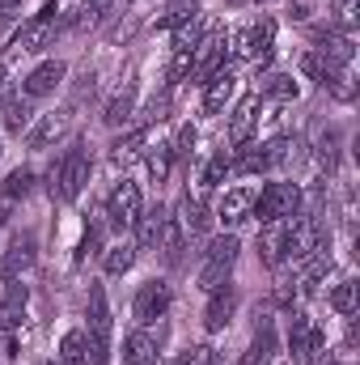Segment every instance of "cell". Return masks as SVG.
I'll return each mask as SVG.
<instances>
[{"mask_svg":"<svg viewBox=\"0 0 360 365\" xmlns=\"http://www.w3.org/2000/svg\"><path fill=\"white\" fill-rule=\"evenodd\" d=\"M85 182H90V153H85V140H73V145L51 162V170H47V191H51V200L73 204V200L85 191Z\"/></svg>","mask_w":360,"mask_h":365,"instance_id":"cell-1","label":"cell"},{"mask_svg":"<svg viewBox=\"0 0 360 365\" xmlns=\"http://www.w3.org/2000/svg\"><path fill=\"white\" fill-rule=\"evenodd\" d=\"M305 212V191L297 182H263L255 191V221L268 225V221H292Z\"/></svg>","mask_w":360,"mask_h":365,"instance_id":"cell-2","label":"cell"},{"mask_svg":"<svg viewBox=\"0 0 360 365\" xmlns=\"http://www.w3.org/2000/svg\"><path fill=\"white\" fill-rule=\"evenodd\" d=\"M238 255H242V242H238V234H233V230H229V234H221V238H212V242H208V251H203V264H199L195 284H199L203 293H212V289L229 284Z\"/></svg>","mask_w":360,"mask_h":365,"instance_id":"cell-3","label":"cell"},{"mask_svg":"<svg viewBox=\"0 0 360 365\" xmlns=\"http://www.w3.org/2000/svg\"><path fill=\"white\" fill-rule=\"evenodd\" d=\"M288 365H314L327 349V331L305 314V310H288Z\"/></svg>","mask_w":360,"mask_h":365,"instance_id":"cell-4","label":"cell"},{"mask_svg":"<svg viewBox=\"0 0 360 365\" xmlns=\"http://www.w3.org/2000/svg\"><path fill=\"white\" fill-rule=\"evenodd\" d=\"M55 30H60V9L55 4H43L30 21L17 26V34L9 43V56H38V51H47L51 38H55Z\"/></svg>","mask_w":360,"mask_h":365,"instance_id":"cell-5","label":"cell"},{"mask_svg":"<svg viewBox=\"0 0 360 365\" xmlns=\"http://www.w3.org/2000/svg\"><path fill=\"white\" fill-rule=\"evenodd\" d=\"M166 336H170L166 319H162V323H149V327L136 323V327L123 336V349H119L123 365H157L162 361V349H166Z\"/></svg>","mask_w":360,"mask_h":365,"instance_id":"cell-6","label":"cell"},{"mask_svg":"<svg viewBox=\"0 0 360 365\" xmlns=\"http://www.w3.org/2000/svg\"><path fill=\"white\" fill-rule=\"evenodd\" d=\"M140 208H144V200H140V182H132V179L115 182V187H110V195H106V208H102V217H106V230H115V234H127V230L136 225Z\"/></svg>","mask_w":360,"mask_h":365,"instance_id":"cell-7","label":"cell"},{"mask_svg":"<svg viewBox=\"0 0 360 365\" xmlns=\"http://www.w3.org/2000/svg\"><path fill=\"white\" fill-rule=\"evenodd\" d=\"M170 306H174V289H170V280L149 276V280L136 289V297H132V319H136L140 327H149V323H162V319L170 314Z\"/></svg>","mask_w":360,"mask_h":365,"instance_id":"cell-8","label":"cell"},{"mask_svg":"<svg viewBox=\"0 0 360 365\" xmlns=\"http://www.w3.org/2000/svg\"><path fill=\"white\" fill-rule=\"evenodd\" d=\"M85 336L93 340L97 357L110 361V336H115V319H110V306H106V289L93 284L90 289V306H85Z\"/></svg>","mask_w":360,"mask_h":365,"instance_id":"cell-9","label":"cell"},{"mask_svg":"<svg viewBox=\"0 0 360 365\" xmlns=\"http://www.w3.org/2000/svg\"><path fill=\"white\" fill-rule=\"evenodd\" d=\"M275 361H280V331H275V319H271V310H255V340H250L242 365H275Z\"/></svg>","mask_w":360,"mask_h":365,"instance_id":"cell-10","label":"cell"},{"mask_svg":"<svg viewBox=\"0 0 360 365\" xmlns=\"http://www.w3.org/2000/svg\"><path fill=\"white\" fill-rule=\"evenodd\" d=\"M238 306H242V297H238V289H233V284L212 289V293H208V306H203V331H208V336L229 331V323H233Z\"/></svg>","mask_w":360,"mask_h":365,"instance_id":"cell-11","label":"cell"},{"mask_svg":"<svg viewBox=\"0 0 360 365\" xmlns=\"http://www.w3.org/2000/svg\"><path fill=\"white\" fill-rule=\"evenodd\" d=\"M64 77H68V64H64V60H43V64H34V68L21 77V98H30V102L51 98V93L64 86Z\"/></svg>","mask_w":360,"mask_h":365,"instance_id":"cell-12","label":"cell"},{"mask_svg":"<svg viewBox=\"0 0 360 365\" xmlns=\"http://www.w3.org/2000/svg\"><path fill=\"white\" fill-rule=\"evenodd\" d=\"M216 221H221L225 230H238V225L255 221V187H229V191H221V200H216Z\"/></svg>","mask_w":360,"mask_h":365,"instance_id":"cell-13","label":"cell"},{"mask_svg":"<svg viewBox=\"0 0 360 365\" xmlns=\"http://www.w3.org/2000/svg\"><path fill=\"white\" fill-rule=\"evenodd\" d=\"M68 132H73V115H68V110H51V115H43L34 128H26V145H30V149H51V145H60Z\"/></svg>","mask_w":360,"mask_h":365,"instance_id":"cell-14","label":"cell"},{"mask_svg":"<svg viewBox=\"0 0 360 365\" xmlns=\"http://www.w3.org/2000/svg\"><path fill=\"white\" fill-rule=\"evenodd\" d=\"M259 259L268 268H284L288 264V221H268L259 225Z\"/></svg>","mask_w":360,"mask_h":365,"instance_id":"cell-15","label":"cell"},{"mask_svg":"<svg viewBox=\"0 0 360 365\" xmlns=\"http://www.w3.org/2000/svg\"><path fill=\"white\" fill-rule=\"evenodd\" d=\"M166 221H170V208H166V204L140 208V217H136V225H132V230H136V251H157Z\"/></svg>","mask_w":360,"mask_h":365,"instance_id":"cell-16","label":"cell"},{"mask_svg":"<svg viewBox=\"0 0 360 365\" xmlns=\"http://www.w3.org/2000/svg\"><path fill=\"white\" fill-rule=\"evenodd\" d=\"M233 93H238V77H233V68L212 73V77L203 81V115H221V110L233 102Z\"/></svg>","mask_w":360,"mask_h":365,"instance_id":"cell-17","label":"cell"},{"mask_svg":"<svg viewBox=\"0 0 360 365\" xmlns=\"http://www.w3.org/2000/svg\"><path fill=\"white\" fill-rule=\"evenodd\" d=\"M64 365H106L97 357V349H93V340L85 336V327H73V331H64V340H60V353H55Z\"/></svg>","mask_w":360,"mask_h":365,"instance_id":"cell-18","label":"cell"},{"mask_svg":"<svg viewBox=\"0 0 360 365\" xmlns=\"http://www.w3.org/2000/svg\"><path fill=\"white\" fill-rule=\"evenodd\" d=\"M259 93H246L238 106H233V115H229V140L233 145H242V140H255V128H259Z\"/></svg>","mask_w":360,"mask_h":365,"instance_id":"cell-19","label":"cell"},{"mask_svg":"<svg viewBox=\"0 0 360 365\" xmlns=\"http://www.w3.org/2000/svg\"><path fill=\"white\" fill-rule=\"evenodd\" d=\"M250 34V64L255 68H268L271 56H275V21L271 17H259L255 26H246Z\"/></svg>","mask_w":360,"mask_h":365,"instance_id":"cell-20","label":"cell"},{"mask_svg":"<svg viewBox=\"0 0 360 365\" xmlns=\"http://www.w3.org/2000/svg\"><path fill=\"white\" fill-rule=\"evenodd\" d=\"M30 119H34V102L21 98V93H4V106H0L4 132H9V136H21V132L30 128Z\"/></svg>","mask_w":360,"mask_h":365,"instance_id":"cell-21","label":"cell"},{"mask_svg":"<svg viewBox=\"0 0 360 365\" xmlns=\"http://www.w3.org/2000/svg\"><path fill=\"white\" fill-rule=\"evenodd\" d=\"M179 225H182V234H208L212 230V208L199 200V195H182L179 200Z\"/></svg>","mask_w":360,"mask_h":365,"instance_id":"cell-22","label":"cell"},{"mask_svg":"<svg viewBox=\"0 0 360 365\" xmlns=\"http://www.w3.org/2000/svg\"><path fill=\"white\" fill-rule=\"evenodd\" d=\"M259 90H263L259 102H271V106H288V102H297V98H301V86H297V77H292V73H268Z\"/></svg>","mask_w":360,"mask_h":365,"instance_id":"cell-23","label":"cell"},{"mask_svg":"<svg viewBox=\"0 0 360 365\" xmlns=\"http://www.w3.org/2000/svg\"><path fill=\"white\" fill-rule=\"evenodd\" d=\"M30 268H34V234H21V238L9 247V255L0 259V276L17 280V276L30 272Z\"/></svg>","mask_w":360,"mask_h":365,"instance_id":"cell-24","label":"cell"},{"mask_svg":"<svg viewBox=\"0 0 360 365\" xmlns=\"http://www.w3.org/2000/svg\"><path fill=\"white\" fill-rule=\"evenodd\" d=\"M144 149H149V132H144V128H132V132L115 136V145H110V162H115V166H132L136 158H144Z\"/></svg>","mask_w":360,"mask_h":365,"instance_id":"cell-25","label":"cell"},{"mask_svg":"<svg viewBox=\"0 0 360 365\" xmlns=\"http://www.w3.org/2000/svg\"><path fill=\"white\" fill-rule=\"evenodd\" d=\"M233 149H238V153H233L229 162H233V170H238V175H263V170H271L268 149H263V145L242 140V145H233Z\"/></svg>","mask_w":360,"mask_h":365,"instance_id":"cell-26","label":"cell"},{"mask_svg":"<svg viewBox=\"0 0 360 365\" xmlns=\"http://www.w3.org/2000/svg\"><path fill=\"white\" fill-rule=\"evenodd\" d=\"M144 170H149V179L153 182L170 179V170H174V145H170V140L149 145V149H144Z\"/></svg>","mask_w":360,"mask_h":365,"instance_id":"cell-27","label":"cell"},{"mask_svg":"<svg viewBox=\"0 0 360 365\" xmlns=\"http://www.w3.org/2000/svg\"><path fill=\"white\" fill-rule=\"evenodd\" d=\"M136 242H115V247H106L102 251V272L106 276H127L136 268Z\"/></svg>","mask_w":360,"mask_h":365,"instance_id":"cell-28","label":"cell"},{"mask_svg":"<svg viewBox=\"0 0 360 365\" xmlns=\"http://www.w3.org/2000/svg\"><path fill=\"white\" fill-rule=\"evenodd\" d=\"M21 319H26V284H9L0 302V331H17Z\"/></svg>","mask_w":360,"mask_h":365,"instance_id":"cell-29","label":"cell"},{"mask_svg":"<svg viewBox=\"0 0 360 365\" xmlns=\"http://www.w3.org/2000/svg\"><path fill=\"white\" fill-rule=\"evenodd\" d=\"M132 115H136V86H123V90L106 102V115L102 119H106V128H123Z\"/></svg>","mask_w":360,"mask_h":365,"instance_id":"cell-30","label":"cell"},{"mask_svg":"<svg viewBox=\"0 0 360 365\" xmlns=\"http://www.w3.org/2000/svg\"><path fill=\"white\" fill-rule=\"evenodd\" d=\"M34 191V170H26V166H17V170H9L4 182H0V204H13V200H26Z\"/></svg>","mask_w":360,"mask_h":365,"instance_id":"cell-31","label":"cell"},{"mask_svg":"<svg viewBox=\"0 0 360 365\" xmlns=\"http://www.w3.org/2000/svg\"><path fill=\"white\" fill-rule=\"evenodd\" d=\"M102 238H106V217L102 212H93L90 230H85V238L77 242V255H73V264H85L93 255H102Z\"/></svg>","mask_w":360,"mask_h":365,"instance_id":"cell-32","label":"cell"},{"mask_svg":"<svg viewBox=\"0 0 360 365\" xmlns=\"http://www.w3.org/2000/svg\"><path fill=\"white\" fill-rule=\"evenodd\" d=\"M191 17H199V4H195V0H170L166 13L157 17V30H179V26H186Z\"/></svg>","mask_w":360,"mask_h":365,"instance_id":"cell-33","label":"cell"},{"mask_svg":"<svg viewBox=\"0 0 360 365\" xmlns=\"http://www.w3.org/2000/svg\"><path fill=\"white\" fill-rule=\"evenodd\" d=\"M356 297H360V284L348 276V280H339V284L331 289V310L344 314V319H352V314H356Z\"/></svg>","mask_w":360,"mask_h":365,"instance_id":"cell-34","label":"cell"},{"mask_svg":"<svg viewBox=\"0 0 360 365\" xmlns=\"http://www.w3.org/2000/svg\"><path fill=\"white\" fill-rule=\"evenodd\" d=\"M225 175H233L229 153H212V158H208V166H203V175H199V187H203V191H216V187L225 182Z\"/></svg>","mask_w":360,"mask_h":365,"instance_id":"cell-35","label":"cell"},{"mask_svg":"<svg viewBox=\"0 0 360 365\" xmlns=\"http://www.w3.org/2000/svg\"><path fill=\"white\" fill-rule=\"evenodd\" d=\"M140 119H144V123H162V119H170V90L157 93V98L140 110Z\"/></svg>","mask_w":360,"mask_h":365,"instance_id":"cell-36","label":"cell"},{"mask_svg":"<svg viewBox=\"0 0 360 365\" xmlns=\"http://www.w3.org/2000/svg\"><path fill=\"white\" fill-rule=\"evenodd\" d=\"M335 26H339L344 34L356 30V0H335Z\"/></svg>","mask_w":360,"mask_h":365,"instance_id":"cell-37","label":"cell"},{"mask_svg":"<svg viewBox=\"0 0 360 365\" xmlns=\"http://www.w3.org/2000/svg\"><path fill=\"white\" fill-rule=\"evenodd\" d=\"M182 357H186V365H221V353L212 344H191Z\"/></svg>","mask_w":360,"mask_h":365,"instance_id":"cell-38","label":"cell"},{"mask_svg":"<svg viewBox=\"0 0 360 365\" xmlns=\"http://www.w3.org/2000/svg\"><path fill=\"white\" fill-rule=\"evenodd\" d=\"M195 136H199V132H195V123H182L179 136L170 140V145H174V158H191V149H195Z\"/></svg>","mask_w":360,"mask_h":365,"instance_id":"cell-39","label":"cell"},{"mask_svg":"<svg viewBox=\"0 0 360 365\" xmlns=\"http://www.w3.org/2000/svg\"><path fill=\"white\" fill-rule=\"evenodd\" d=\"M271 297H275V306H280V310H292V306H297V284H292V276H284V280L275 284V293H271Z\"/></svg>","mask_w":360,"mask_h":365,"instance_id":"cell-40","label":"cell"},{"mask_svg":"<svg viewBox=\"0 0 360 365\" xmlns=\"http://www.w3.org/2000/svg\"><path fill=\"white\" fill-rule=\"evenodd\" d=\"M170 86H179V81H186L191 77V51H174V60H170Z\"/></svg>","mask_w":360,"mask_h":365,"instance_id":"cell-41","label":"cell"},{"mask_svg":"<svg viewBox=\"0 0 360 365\" xmlns=\"http://www.w3.org/2000/svg\"><path fill=\"white\" fill-rule=\"evenodd\" d=\"M110 4H115V0H85V17H90V21H102V17L110 13Z\"/></svg>","mask_w":360,"mask_h":365,"instance_id":"cell-42","label":"cell"},{"mask_svg":"<svg viewBox=\"0 0 360 365\" xmlns=\"http://www.w3.org/2000/svg\"><path fill=\"white\" fill-rule=\"evenodd\" d=\"M288 17H292V21H305V17H309V9H305V4H288Z\"/></svg>","mask_w":360,"mask_h":365,"instance_id":"cell-43","label":"cell"},{"mask_svg":"<svg viewBox=\"0 0 360 365\" xmlns=\"http://www.w3.org/2000/svg\"><path fill=\"white\" fill-rule=\"evenodd\" d=\"M157 365H186V357H182V353H170V357H162Z\"/></svg>","mask_w":360,"mask_h":365,"instance_id":"cell-44","label":"cell"},{"mask_svg":"<svg viewBox=\"0 0 360 365\" xmlns=\"http://www.w3.org/2000/svg\"><path fill=\"white\" fill-rule=\"evenodd\" d=\"M4 221H9V204H0V225H4Z\"/></svg>","mask_w":360,"mask_h":365,"instance_id":"cell-45","label":"cell"},{"mask_svg":"<svg viewBox=\"0 0 360 365\" xmlns=\"http://www.w3.org/2000/svg\"><path fill=\"white\" fill-rule=\"evenodd\" d=\"M13 4H17V0H0V9H13Z\"/></svg>","mask_w":360,"mask_h":365,"instance_id":"cell-46","label":"cell"},{"mask_svg":"<svg viewBox=\"0 0 360 365\" xmlns=\"http://www.w3.org/2000/svg\"><path fill=\"white\" fill-rule=\"evenodd\" d=\"M43 365H64V361H60V357H51V361H43Z\"/></svg>","mask_w":360,"mask_h":365,"instance_id":"cell-47","label":"cell"},{"mask_svg":"<svg viewBox=\"0 0 360 365\" xmlns=\"http://www.w3.org/2000/svg\"><path fill=\"white\" fill-rule=\"evenodd\" d=\"M0 90H4V64H0Z\"/></svg>","mask_w":360,"mask_h":365,"instance_id":"cell-48","label":"cell"},{"mask_svg":"<svg viewBox=\"0 0 360 365\" xmlns=\"http://www.w3.org/2000/svg\"><path fill=\"white\" fill-rule=\"evenodd\" d=\"M0 153H4V149H0Z\"/></svg>","mask_w":360,"mask_h":365,"instance_id":"cell-49","label":"cell"}]
</instances>
